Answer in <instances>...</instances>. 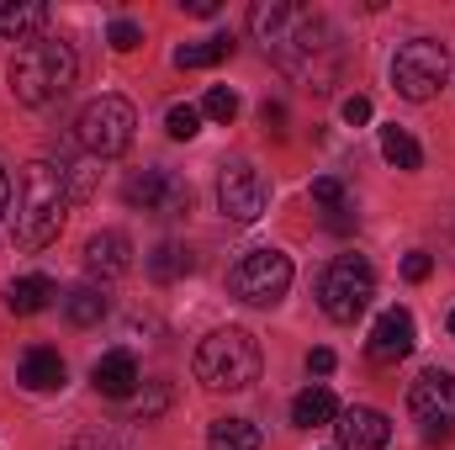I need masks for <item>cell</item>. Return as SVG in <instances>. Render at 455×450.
<instances>
[{"label":"cell","instance_id":"cell-1","mask_svg":"<svg viewBox=\"0 0 455 450\" xmlns=\"http://www.w3.org/2000/svg\"><path fill=\"white\" fill-rule=\"evenodd\" d=\"M249 27H254V37L265 43V53L281 59V69L313 80V91H329V85H334V69H339V32L329 27L323 11L291 5V0H259V5L249 11Z\"/></svg>","mask_w":455,"mask_h":450},{"label":"cell","instance_id":"cell-2","mask_svg":"<svg viewBox=\"0 0 455 450\" xmlns=\"http://www.w3.org/2000/svg\"><path fill=\"white\" fill-rule=\"evenodd\" d=\"M69 202H75V191H69L64 165L32 159V165L21 170V181H16V213H11V238H16V249H21V254L48 249V244L59 238L64 218H69Z\"/></svg>","mask_w":455,"mask_h":450},{"label":"cell","instance_id":"cell-3","mask_svg":"<svg viewBox=\"0 0 455 450\" xmlns=\"http://www.w3.org/2000/svg\"><path fill=\"white\" fill-rule=\"evenodd\" d=\"M75 75H80V59L59 37H27L11 53V64H5L11 96L21 107H53V101H64L69 85H75Z\"/></svg>","mask_w":455,"mask_h":450},{"label":"cell","instance_id":"cell-4","mask_svg":"<svg viewBox=\"0 0 455 450\" xmlns=\"http://www.w3.org/2000/svg\"><path fill=\"white\" fill-rule=\"evenodd\" d=\"M191 371L207 392H243L259 382V344L249 329H218L196 344Z\"/></svg>","mask_w":455,"mask_h":450},{"label":"cell","instance_id":"cell-5","mask_svg":"<svg viewBox=\"0 0 455 450\" xmlns=\"http://www.w3.org/2000/svg\"><path fill=\"white\" fill-rule=\"evenodd\" d=\"M376 297V265L365 254H334L329 270L318 276V302L334 324H355Z\"/></svg>","mask_w":455,"mask_h":450},{"label":"cell","instance_id":"cell-6","mask_svg":"<svg viewBox=\"0 0 455 450\" xmlns=\"http://www.w3.org/2000/svg\"><path fill=\"white\" fill-rule=\"evenodd\" d=\"M132 127H138L132 101H122V96H96L85 112L75 117V143H80L91 159H116V154L132 149Z\"/></svg>","mask_w":455,"mask_h":450},{"label":"cell","instance_id":"cell-7","mask_svg":"<svg viewBox=\"0 0 455 450\" xmlns=\"http://www.w3.org/2000/svg\"><path fill=\"white\" fill-rule=\"evenodd\" d=\"M451 80V53L445 43L435 37H408L397 53H392V91L403 101H429L440 96V85Z\"/></svg>","mask_w":455,"mask_h":450},{"label":"cell","instance_id":"cell-8","mask_svg":"<svg viewBox=\"0 0 455 450\" xmlns=\"http://www.w3.org/2000/svg\"><path fill=\"white\" fill-rule=\"evenodd\" d=\"M286 286H291V254H281V249H270V244L238 254V265L228 270V292H233L238 302H249V308L281 302Z\"/></svg>","mask_w":455,"mask_h":450},{"label":"cell","instance_id":"cell-9","mask_svg":"<svg viewBox=\"0 0 455 450\" xmlns=\"http://www.w3.org/2000/svg\"><path fill=\"white\" fill-rule=\"evenodd\" d=\"M122 202L132 213H148V218H186L191 213V186L175 170L148 165V170H132L122 181Z\"/></svg>","mask_w":455,"mask_h":450},{"label":"cell","instance_id":"cell-10","mask_svg":"<svg viewBox=\"0 0 455 450\" xmlns=\"http://www.w3.org/2000/svg\"><path fill=\"white\" fill-rule=\"evenodd\" d=\"M218 207H223L228 223H259L265 207H270V181L249 165V159H228L218 170Z\"/></svg>","mask_w":455,"mask_h":450},{"label":"cell","instance_id":"cell-11","mask_svg":"<svg viewBox=\"0 0 455 450\" xmlns=\"http://www.w3.org/2000/svg\"><path fill=\"white\" fill-rule=\"evenodd\" d=\"M408 414L424 424L429 440H451V430H455V371L429 366V371L408 387Z\"/></svg>","mask_w":455,"mask_h":450},{"label":"cell","instance_id":"cell-12","mask_svg":"<svg viewBox=\"0 0 455 450\" xmlns=\"http://www.w3.org/2000/svg\"><path fill=\"white\" fill-rule=\"evenodd\" d=\"M413 344H419V324H413V313H408V308H387V313L376 318L371 339H365V355H371L376 366H397V360L413 355Z\"/></svg>","mask_w":455,"mask_h":450},{"label":"cell","instance_id":"cell-13","mask_svg":"<svg viewBox=\"0 0 455 450\" xmlns=\"http://www.w3.org/2000/svg\"><path fill=\"white\" fill-rule=\"evenodd\" d=\"M334 435H339V450H381L392 440V424L376 408H339Z\"/></svg>","mask_w":455,"mask_h":450},{"label":"cell","instance_id":"cell-14","mask_svg":"<svg viewBox=\"0 0 455 450\" xmlns=\"http://www.w3.org/2000/svg\"><path fill=\"white\" fill-rule=\"evenodd\" d=\"M138 382H143V371H138V355L132 350H107L96 366H91V387L101 392V398H132L138 392Z\"/></svg>","mask_w":455,"mask_h":450},{"label":"cell","instance_id":"cell-15","mask_svg":"<svg viewBox=\"0 0 455 450\" xmlns=\"http://www.w3.org/2000/svg\"><path fill=\"white\" fill-rule=\"evenodd\" d=\"M85 270L101 276V281L127 276V270H132V244H127V233H116V228L91 233V244H85Z\"/></svg>","mask_w":455,"mask_h":450},{"label":"cell","instance_id":"cell-16","mask_svg":"<svg viewBox=\"0 0 455 450\" xmlns=\"http://www.w3.org/2000/svg\"><path fill=\"white\" fill-rule=\"evenodd\" d=\"M43 27H48V5H43V0H5V5H0V37H5V43L43 37Z\"/></svg>","mask_w":455,"mask_h":450},{"label":"cell","instance_id":"cell-17","mask_svg":"<svg viewBox=\"0 0 455 450\" xmlns=\"http://www.w3.org/2000/svg\"><path fill=\"white\" fill-rule=\"evenodd\" d=\"M16 382H21L27 392H59V387H64V360H59V350H27L21 366H16Z\"/></svg>","mask_w":455,"mask_h":450},{"label":"cell","instance_id":"cell-18","mask_svg":"<svg viewBox=\"0 0 455 450\" xmlns=\"http://www.w3.org/2000/svg\"><path fill=\"white\" fill-rule=\"evenodd\" d=\"M53 297H59V286H53L48 276H21V281H11V286H5V308H11L16 318H32V313H43Z\"/></svg>","mask_w":455,"mask_h":450},{"label":"cell","instance_id":"cell-19","mask_svg":"<svg viewBox=\"0 0 455 450\" xmlns=\"http://www.w3.org/2000/svg\"><path fill=\"white\" fill-rule=\"evenodd\" d=\"M334 419H339V403H334V392H329V387H307V392H297V398H291V424L318 430V424H334Z\"/></svg>","mask_w":455,"mask_h":450},{"label":"cell","instance_id":"cell-20","mask_svg":"<svg viewBox=\"0 0 455 450\" xmlns=\"http://www.w3.org/2000/svg\"><path fill=\"white\" fill-rule=\"evenodd\" d=\"M259 446H265V435H259L254 419H212V430H207V450H259Z\"/></svg>","mask_w":455,"mask_h":450},{"label":"cell","instance_id":"cell-21","mask_svg":"<svg viewBox=\"0 0 455 450\" xmlns=\"http://www.w3.org/2000/svg\"><path fill=\"white\" fill-rule=\"evenodd\" d=\"M381 159L392 165V170H424V149H419V138L408 133V127H381Z\"/></svg>","mask_w":455,"mask_h":450},{"label":"cell","instance_id":"cell-22","mask_svg":"<svg viewBox=\"0 0 455 450\" xmlns=\"http://www.w3.org/2000/svg\"><path fill=\"white\" fill-rule=\"evenodd\" d=\"M191 270H196V260H191V249L175 244V238H164V244L148 254V276H154V281H180V276H191Z\"/></svg>","mask_w":455,"mask_h":450},{"label":"cell","instance_id":"cell-23","mask_svg":"<svg viewBox=\"0 0 455 450\" xmlns=\"http://www.w3.org/2000/svg\"><path fill=\"white\" fill-rule=\"evenodd\" d=\"M107 297L96 292V286H75V292H64V318L75 324V329H91V324H101L107 318Z\"/></svg>","mask_w":455,"mask_h":450},{"label":"cell","instance_id":"cell-24","mask_svg":"<svg viewBox=\"0 0 455 450\" xmlns=\"http://www.w3.org/2000/svg\"><path fill=\"white\" fill-rule=\"evenodd\" d=\"M233 53V37H202V43H180L175 48V69H212Z\"/></svg>","mask_w":455,"mask_h":450},{"label":"cell","instance_id":"cell-25","mask_svg":"<svg viewBox=\"0 0 455 450\" xmlns=\"http://www.w3.org/2000/svg\"><path fill=\"white\" fill-rule=\"evenodd\" d=\"M164 127H170V138H175V143H191V138L202 133V107H191V101H175V107L164 112Z\"/></svg>","mask_w":455,"mask_h":450},{"label":"cell","instance_id":"cell-26","mask_svg":"<svg viewBox=\"0 0 455 450\" xmlns=\"http://www.w3.org/2000/svg\"><path fill=\"white\" fill-rule=\"evenodd\" d=\"M202 117H212V122H233V117H238V96H233L228 85H212V91L202 96Z\"/></svg>","mask_w":455,"mask_h":450},{"label":"cell","instance_id":"cell-27","mask_svg":"<svg viewBox=\"0 0 455 450\" xmlns=\"http://www.w3.org/2000/svg\"><path fill=\"white\" fill-rule=\"evenodd\" d=\"M107 43H112L116 53H132V48L143 43V27H138V21H127V16H116L112 27H107Z\"/></svg>","mask_w":455,"mask_h":450},{"label":"cell","instance_id":"cell-28","mask_svg":"<svg viewBox=\"0 0 455 450\" xmlns=\"http://www.w3.org/2000/svg\"><path fill=\"white\" fill-rule=\"evenodd\" d=\"M313 202H318L323 213L344 207V181H339V175H318V181H313Z\"/></svg>","mask_w":455,"mask_h":450},{"label":"cell","instance_id":"cell-29","mask_svg":"<svg viewBox=\"0 0 455 450\" xmlns=\"http://www.w3.org/2000/svg\"><path fill=\"white\" fill-rule=\"evenodd\" d=\"M339 117H344V122H349V127H365V122L376 117V107H371V96H344Z\"/></svg>","mask_w":455,"mask_h":450},{"label":"cell","instance_id":"cell-30","mask_svg":"<svg viewBox=\"0 0 455 450\" xmlns=\"http://www.w3.org/2000/svg\"><path fill=\"white\" fill-rule=\"evenodd\" d=\"M429 270H435V254H424V249H413V254L403 260V276H408V281H429Z\"/></svg>","mask_w":455,"mask_h":450},{"label":"cell","instance_id":"cell-31","mask_svg":"<svg viewBox=\"0 0 455 450\" xmlns=\"http://www.w3.org/2000/svg\"><path fill=\"white\" fill-rule=\"evenodd\" d=\"M334 366H339V360H334V350H323V344H318V350H307V371H313V376H329Z\"/></svg>","mask_w":455,"mask_h":450},{"label":"cell","instance_id":"cell-32","mask_svg":"<svg viewBox=\"0 0 455 450\" xmlns=\"http://www.w3.org/2000/svg\"><path fill=\"white\" fill-rule=\"evenodd\" d=\"M75 450H122L116 435H85V440H75Z\"/></svg>","mask_w":455,"mask_h":450},{"label":"cell","instance_id":"cell-33","mask_svg":"<svg viewBox=\"0 0 455 450\" xmlns=\"http://www.w3.org/2000/svg\"><path fill=\"white\" fill-rule=\"evenodd\" d=\"M164 403H170V392H164V387H154V392L143 398V424H148V419H154V414H159Z\"/></svg>","mask_w":455,"mask_h":450},{"label":"cell","instance_id":"cell-34","mask_svg":"<svg viewBox=\"0 0 455 450\" xmlns=\"http://www.w3.org/2000/svg\"><path fill=\"white\" fill-rule=\"evenodd\" d=\"M323 223L334 228V233H349V223H355V218H349V202H344V207H334V213H323Z\"/></svg>","mask_w":455,"mask_h":450},{"label":"cell","instance_id":"cell-35","mask_svg":"<svg viewBox=\"0 0 455 450\" xmlns=\"http://www.w3.org/2000/svg\"><path fill=\"white\" fill-rule=\"evenodd\" d=\"M180 5H186L191 16H218V5H223V0H180Z\"/></svg>","mask_w":455,"mask_h":450},{"label":"cell","instance_id":"cell-36","mask_svg":"<svg viewBox=\"0 0 455 450\" xmlns=\"http://www.w3.org/2000/svg\"><path fill=\"white\" fill-rule=\"evenodd\" d=\"M265 127H275V133H281V122H286V107H270V101H265Z\"/></svg>","mask_w":455,"mask_h":450},{"label":"cell","instance_id":"cell-37","mask_svg":"<svg viewBox=\"0 0 455 450\" xmlns=\"http://www.w3.org/2000/svg\"><path fill=\"white\" fill-rule=\"evenodd\" d=\"M5 197H11V181H5V170H0V213H5Z\"/></svg>","mask_w":455,"mask_h":450},{"label":"cell","instance_id":"cell-38","mask_svg":"<svg viewBox=\"0 0 455 450\" xmlns=\"http://www.w3.org/2000/svg\"><path fill=\"white\" fill-rule=\"evenodd\" d=\"M451 339H455V313H451Z\"/></svg>","mask_w":455,"mask_h":450}]
</instances>
